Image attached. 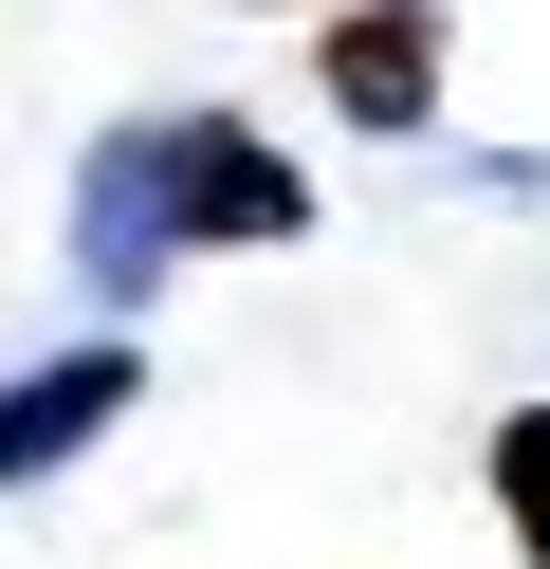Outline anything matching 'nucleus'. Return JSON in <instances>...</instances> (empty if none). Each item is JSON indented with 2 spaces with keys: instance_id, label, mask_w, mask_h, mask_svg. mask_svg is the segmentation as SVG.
<instances>
[{
  "instance_id": "3",
  "label": "nucleus",
  "mask_w": 550,
  "mask_h": 569,
  "mask_svg": "<svg viewBox=\"0 0 550 569\" xmlns=\"http://www.w3.org/2000/svg\"><path fill=\"white\" fill-rule=\"evenodd\" d=\"M129 405H147V368H129V349H56V368H19V386H0V496H19V478H56V459H92Z\"/></svg>"
},
{
  "instance_id": "4",
  "label": "nucleus",
  "mask_w": 550,
  "mask_h": 569,
  "mask_svg": "<svg viewBox=\"0 0 550 569\" xmlns=\"http://www.w3.org/2000/svg\"><path fill=\"white\" fill-rule=\"evenodd\" d=\"M312 74H330L349 129H422V111H440V0H349Z\"/></svg>"
},
{
  "instance_id": "1",
  "label": "nucleus",
  "mask_w": 550,
  "mask_h": 569,
  "mask_svg": "<svg viewBox=\"0 0 550 569\" xmlns=\"http://www.w3.org/2000/svg\"><path fill=\"white\" fill-rule=\"evenodd\" d=\"M166 258H183V202H166V111H147V129H110L73 166V276L92 295H147Z\"/></svg>"
},
{
  "instance_id": "5",
  "label": "nucleus",
  "mask_w": 550,
  "mask_h": 569,
  "mask_svg": "<svg viewBox=\"0 0 550 569\" xmlns=\"http://www.w3.org/2000/svg\"><path fill=\"white\" fill-rule=\"evenodd\" d=\"M496 515H513V551L550 569V405H513V422H496Z\"/></svg>"
},
{
  "instance_id": "2",
  "label": "nucleus",
  "mask_w": 550,
  "mask_h": 569,
  "mask_svg": "<svg viewBox=\"0 0 550 569\" xmlns=\"http://www.w3.org/2000/svg\"><path fill=\"white\" fill-rule=\"evenodd\" d=\"M166 202H183V258H202V239H293V221H312V184H293L257 129H220V111H166Z\"/></svg>"
}]
</instances>
